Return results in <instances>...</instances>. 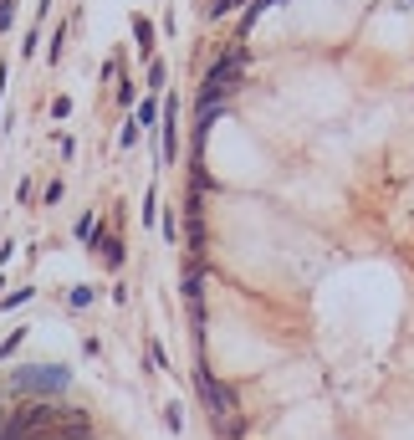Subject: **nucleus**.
I'll use <instances>...</instances> for the list:
<instances>
[{"mask_svg":"<svg viewBox=\"0 0 414 440\" xmlns=\"http://www.w3.org/2000/svg\"><path fill=\"white\" fill-rule=\"evenodd\" d=\"M225 440H414V0H256L195 138Z\"/></svg>","mask_w":414,"mask_h":440,"instance_id":"nucleus-1","label":"nucleus"}]
</instances>
